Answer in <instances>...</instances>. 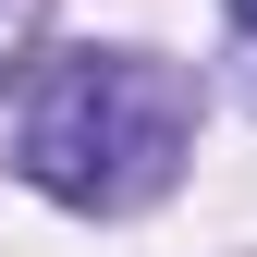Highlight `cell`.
Wrapping results in <instances>:
<instances>
[{
    "label": "cell",
    "mask_w": 257,
    "mask_h": 257,
    "mask_svg": "<svg viewBox=\"0 0 257 257\" xmlns=\"http://www.w3.org/2000/svg\"><path fill=\"white\" fill-rule=\"evenodd\" d=\"M172 147H184V98L172 74H147L135 49H86L61 61L25 110V184L61 208H135L172 184Z\"/></svg>",
    "instance_id": "obj_1"
},
{
    "label": "cell",
    "mask_w": 257,
    "mask_h": 257,
    "mask_svg": "<svg viewBox=\"0 0 257 257\" xmlns=\"http://www.w3.org/2000/svg\"><path fill=\"white\" fill-rule=\"evenodd\" d=\"M233 25H257V0H233Z\"/></svg>",
    "instance_id": "obj_2"
}]
</instances>
